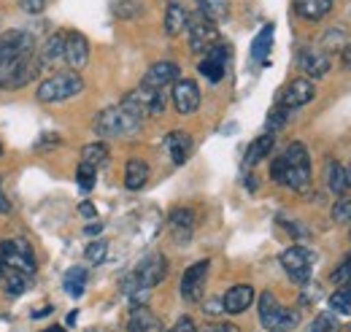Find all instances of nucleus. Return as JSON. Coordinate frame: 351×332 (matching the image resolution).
<instances>
[{"label": "nucleus", "instance_id": "1", "mask_svg": "<svg viewBox=\"0 0 351 332\" xmlns=\"http://www.w3.org/2000/svg\"><path fill=\"white\" fill-rule=\"evenodd\" d=\"M270 178L295 192H306L311 187V154H308L306 143H300V141L289 143L287 152L273 160Z\"/></svg>", "mask_w": 351, "mask_h": 332}, {"label": "nucleus", "instance_id": "2", "mask_svg": "<svg viewBox=\"0 0 351 332\" xmlns=\"http://www.w3.org/2000/svg\"><path fill=\"white\" fill-rule=\"evenodd\" d=\"M38 71H41V60H36L30 51L3 60L0 62V89H22L30 82H36Z\"/></svg>", "mask_w": 351, "mask_h": 332}, {"label": "nucleus", "instance_id": "3", "mask_svg": "<svg viewBox=\"0 0 351 332\" xmlns=\"http://www.w3.org/2000/svg\"><path fill=\"white\" fill-rule=\"evenodd\" d=\"M141 127V119L132 117L125 106H111L106 111H100L95 117V132L103 138H122V135H132Z\"/></svg>", "mask_w": 351, "mask_h": 332}, {"label": "nucleus", "instance_id": "4", "mask_svg": "<svg viewBox=\"0 0 351 332\" xmlns=\"http://www.w3.org/2000/svg\"><path fill=\"white\" fill-rule=\"evenodd\" d=\"M257 305H260V322H263V327L267 332H289L295 330L298 322H300V313L278 305L270 292L260 294V303Z\"/></svg>", "mask_w": 351, "mask_h": 332}, {"label": "nucleus", "instance_id": "5", "mask_svg": "<svg viewBox=\"0 0 351 332\" xmlns=\"http://www.w3.org/2000/svg\"><path fill=\"white\" fill-rule=\"evenodd\" d=\"M122 106L130 111L132 117H138L143 122L146 117H160L165 111V95H162V89H152V86L141 84L138 89L125 95Z\"/></svg>", "mask_w": 351, "mask_h": 332}, {"label": "nucleus", "instance_id": "6", "mask_svg": "<svg viewBox=\"0 0 351 332\" xmlns=\"http://www.w3.org/2000/svg\"><path fill=\"white\" fill-rule=\"evenodd\" d=\"M84 89V82L76 71H65V73H54L38 86V100L41 103H60L68 100L73 95H79Z\"/></svg>", "mask_w": 351, "mask_h": 332}, {"label": "nucleus", "instance_id": "7", "mask_svg": "<svg viewBox=\"0 0 351 332\" xmlns=\"http://www.w3.org/2000/svg\"><path fill=\"white\" fill-rule=\"evenodd\" d=\"M0 259L11 270L27 273V276L36 273V254H33V246L25 238H8V241H3L0 244Z\"/></svg>", "mask_w": 351, "mask_h": 332}, {"label": "nucleus", "instance_id": "8", "mask_svg": "<svg viewBox=\"0 0 351 332\" xmlns=\"http://www.w3.org/2000/svg\"><path fill=\"white\" fill-rule=\"evenodd\" d=\"M313 265H316V257L306 246H292V249H287L281 254V268L287 270V276L295 284H308L311 281Z\"/></svg>", "mask_w": 351, "mask_h": 332}, {"label": "nucleus", "instance_id": "9", "mask_svg": "<svg viewBox=\"0 0 351 332\" xmlns=\"http://www.w3.org/2000/svg\"><path fill=\"white\" fill-rule=\"evenodd\" d=\"M186 30H189V49L195 54H203L208 51L214 43L219 41V30H217V22L208 19L203 11H197L195 16H189L186 22Z\"/></svg>", "mask_w": 351, "mask_h": 332}, {"label": "nucleus", "instance_id": "10", "mask_svg": "<svg viewBox=\"0 0 351 332\" xmlns=\"http://www.w3.org/2000/svg\"><path fill=\"white\" fill-rule=\"evenodd\" d=\"M208 268H211V262H208V259H200V262H195L192 268L184 270V276H181V297H184L186 303H200V300H203Z\"/></svg>", "mask_w": 351, "mask_h": 332}, {"label": "nucleus", "instance_id": "11", "mask_svg": "<svg viewBox=\"0 0 351 332\" xmlns=\"http://www.w3.org/2000/svg\"><path fill=\"white\" fill-rule=\"evenodd\" d=\"M313 97H316V86H313V82H311V79H295V82L281 92L278 106L287 108V111H295V108L308 106Z\"/></svg>", "mask_w": 351, "mask_h": 332}, {"label": "nucleus", "instance_id": "12", "mask_svg": "<svg viewBox=\"0 0 351 332\" xmlns=\"http://www.w3.org/2000/svg\"><path fill=\"white\" fill-rule=\"evenodd\" d=\"M227 57H230V46L227 43L217 41L208 51H206V57H203V62L197 65L200 68V73L208 79V82H221L224 79V65H227Z\"/></svg>", "mask_w": 351, "mask_h": 332}, {"label": "nucleus", "instance_id": "13", "mask_svg": "<svg viewBox=\"0 0 351 332\" xmlns=\"http://www.w3.org/2000/svg\"><path fill=\"white\" fill-rule=\"evenodd\" d=\"M135 276H138V281H141L146 289H152V287H157V284L165 281V276H168V259H165L162 254H149V257L138 265Z\"/></svg>", "mask_w": 351, "mask_h": 332}, {"label": "nucleus", "instance_id": "14", "mask_svg": "<svg viewBox=\"0 0 351 332\" xmlns=\"http://www.w3.org/2000/svg\"><path fill=\"white\" fill-rule=\"evenodd\" d=\"M173 106L178 114H195L200 108V89L192 79L173 82Z\"/></svg>", "mask_w": 351, "mask_h": 332}, {"label": "nucleus", "instance_id": "15", "mask_svg": "<svg viewBox=\"0 0 351 332\" xmlns=\"http://www.w3.org/2000/svg\"><path fill=\"white\" fill-rule=\"evenodd\" d=\"M65 62L73 68V71H82L89 62V41L82 33H65Z\"/></svg>", "mask_w": 351, "mask_h": 332}, {"label": "nucleus", "instance_id": "16", "mask_svg": "<svg viewBox=\"0 0 351 332\" xmlns=\"http://www.w3.org/2000/svg\"><path fill=\"white\" fill-rule=\"evenodd\" d=\"M298 65H300V71H303L306 76H311V79H322V76L330 71V54L322 51V49H316V46H308V49L300 51Z\"/></svg>", "mask_w": 351, "mask_h": 332}, {"label": "nucleus", "instance_id": "17", "mask_svg": "<svg viewBox=\"0 0 351 332\" xmlns=\"http://www.w3.org/2000/svg\"><path fill=\"white\" fill-rule=\"evenodd\" d=\"M173 82H178V65L176 62H154L149 71H146V76H143V86H152V89H165V86H171Z\"/></svg>", "mask_w": 351, "mask_h": 332}, {"label": "nucleus", "instance_id": "18", "mask_svg": "<svg viewBox=\"0 0 351 332\" xmlns=\"http://www.w3.org/2000/svg\"><path fill=\"white\" fill-rule=\"evenodd\" d=\"M30 43L33 38L25 33V30H8L0 36V62L3 60H11V57H19V54H27L30 51Z\"/></svg>", "mask_w": 351, "mask_h": 332}, {"label": "nucleus", "instance_id": "19", "mask_svg": "<svg viewBox=\"0 0 351 332\" xmlns=\"http://www.w3.org/2000/svg\"><path fill=\"white\" fill-rule=\"evenodd\" d=\"M254 303V289L249 284H238V287H230L227 294L221 297V305L227 313H243L249 311V305Z\"/></svg>", "mask_w": 351, "mask_h": 332}, {"label": "nucleus", "instance_id": "20", "mask_svg": "<svg viewBox=\"0 0 351 332\" xmlns=\"http://www.w3.org/2000/svg\"><path fill=\"white\" fill-rule=\"evenodd\" d=\"M192 146H195V143H192V138H189L184 130H176V132H171V135L165 138V149H168L173 165H184V163L189 160Z\"/></svg>", "mask_w": 351, "mask_h": 332}, {"label": "nucleus", "instance_id": "21", "mask_svg": "<svg viewBox=\"0 0 351 332\" xmlns=\"http://www.w3.org/2000/svg\"><path fill=\"white\" fill-rule=\"evenodd\" d=\"M171 230H173L178 244H186L192 238V230H195V213L189 208H176V211H171Z\"/></svg>", "mask_w": 351, "mask_h": 332}, {"label": "nucleus", "instance_id": "22", "mask_svg": "<svg viewBox=\"0 0 351 332\" xmlns=\"http://www.w3.org/2000/svg\"><path fill=\"white\" fill-rule=\"evenodd\" d=\"M128 330L130 332H162V322H160L146 305H141V308H132L130 319H128Z\"/></svg>", "mask_w": 351, "mask_h": 332}, {"label": "nucleus", "instance_id": "23", "mask_svg": "<svg viewBox=\"0 0 351 332\" xmlns=\"http://www.w3.org/2000/svg\"><path fill=\"white\" fill-rule=\"evenodd\" d=\"M335 0H298V14L308 22H319L332 11Z\"/></svg>", "mask_w": 351, "mask_h": 332}, {"label": "nucleus", "instance_id": "24", "mask_svg": "<svg viewBox=\"0 0 351 332\" xmlns=\"http://www.w3.org/2000/svg\"><path fill=\"white\" fill-rule=\"evenodd\" d=\"M273 146H276V138H273V132H265V135H260L257 141H252V146L246 149V167L257 165L260 160H265L270 152H273Z\"/></svg>", "mask_w": 351, "mask_h": 332}, {"label": "nucleus", "instance_id": "25", "mask_svg": "<svg viewBox=\"0 0 351 332\" xmlns=\"http://www.w3.org/2000/svg\"><path fill=\"white\" fill-rule=\"evenodd\" d=\"M146 181H149V165L143 160H130L125 165V187L138 192V189L146 187Z\"/></svg>", "mask_w": 351, "mask_h": 332}, {"label": "nucleus", "instance_id": "26", "mask_svg": "<svg viewBox=\"0 0 351 332\" xmlns=\"http://www.w3.org/2000/svg\"><path fill=\"white\" fill-rule=\"evenodd\" d=\"M327 184H330V189L335 192V195H349L351 189V170L349 167H343L341 163H330V173H327Z\"/></svg>", "mask_w": 351, "mask_h": 332}, {"label": "nucleus", "instance_id": "27", "mask_svg": "<svg viewBox=\"0 0 351 332\" xmlns=\"http://www.w3.org/2000/svg\"><path fill=\"white\" fill-rule=\"evenodd\" d=\"M186 22H189V14L181 3H171L168 11H165V33L168 36H178L186 30Z\"/></svg>", "mask_w": 351, "mask_h": 332}, {"label": "nucleus", "instance_id": "28", "mask_svg": "<svg viewBox=\"0 0 351 332\" xmlns=\"http://www.w3.org/2000/svg\"><path fill=\"white\" fill-rule=\"evenodd\" d=\"M62 54H65V33H54V36H49L44 43L41 65H54L57 60H62Z\"/></svg>", "mask_w": 351, "mask_h": 332}, {"label": "nucleus", "instance_id": "29", "mask_svg": "<svg viewBox=\"0 0 351 332\" xmlns=\"http://www.w3.org/2000/svg\"><path fill=\"white\" fill-rule=\"evenodd\" d=\"M270 46H273V25H265L263 30L257 33L254 43H252V60L254 62H265L267 54H270Z\"/></svg>", "mask_w": 351, "mask_h": 332}, {"label": "nucleus", "instance_id": "30", "mask_svg": "<svg viewBox=\"0 0 351 332\" xmlns=\"http://www.w3.org/2000/svg\"><path fill=\"white\" fill-rule=\"evenodd\" d=\"M84 287H87V270L84 268H71L65 273V292L71 297H82L84 294Z\"/></svg>", "mask_w": 351, "mask_h": 332}, {"label": "nucleus", "instance_id": "31", "mask_svg": "<svg viewBox=\"0 0 351 332\" xmlns=\"http://www.w3.org/2000/svg\"><path fill=\"white\" fill-rule=\"evenodd\" d=\"M197 5L214 22H224L230 16V0H197Z\"/></svg>", "mask_w": 351, "mask_h": 332}, {"label": "nucleus", "instance_id": "32", "mask_svg": "<svg viewBox=\"0 0 351 332\" xmlns=\"http://www.w3.org/2000/svg\"><path fill=\"white\" fill-rule=\"evenodd\" d=\"M82 163H87L92 167H100L108 163V146L106 143H87L82 149Z\"/></svg>", "mask_w": 351, "mask_h": 332}, {"label": "nucleus", "instance_id": "33", "mask_svg": "<svg viewBox=\"0 0 351 332\" xmlns=\"http://www.w3.org/2000/svg\"><path fill=\"white\" fill-rule=\"evenodd\" d=\"M330 308L335 313H343V316H351V287H341L338 292L330 294Z\"/></svg>", "mask_w": 351, "mask_h": 332}, {"label": "nucleus", "instance_id": "34", "mask_svg": "<svg viewBox=\"0 0 351 332\" xmlns=\"http://www.w3.org/2000/svg\"><path fill=\"white\" fill-rule=\"evenodd\" d=\"M311 332H341V324L332 313H319L311 324Z\"/></svg>", "mask_w": 351, "mask_h": 332}, {"label": "nucleus", "instance_id": "35", "mask_svg": "<svg viewBox=\"0 0 351 332\" xmlns=\"http://www.w3.org/2000/svg\"><path fill=\"white\" fill-rule=\"evenodd\" d=\"M95 170H97V167L87 165V163H82L79 170H76V181H79V187H82L84 192H89V189L95 187V176H97Z\"/></svg>", "mask_w": 351, "mask_h": 332}, {"label": "nucleus", "instance_id": "36", "mask_svg": "<svg viewBox=\"0 0 351 332\" xmlns=\"http://www.w3.org/2000/svg\"><path fill=\"white\" fill-rule=\"evenodd\" d=\"M332 219L338 224H351V198H341L335 206H332Z\"/></svg>", "mask_w": 351, "mask_h": 332}, {"label": "nucleus", "instance_id": "37", "mask_svg": "<svg viewBox=\"0 0 351 332\" xmlns=\"http://www.w3.org/2000/svg\"><path fill=\"white\" fill-rule=\"evenodd\" d=\"M106 254H108V244H106V241H95V244H89L87 251H84L87 262H92V265H100V262L106 259Z\"/></svg>", "mask_w": 351, "mask_h": 332}, {"label": "nucleus", "instance_id": "38", "mask_svg": "<svg viewBox=\"0 0 351 332\" xmlns=\"http://www.w3.org/2000/svg\"><path fill=\"white\" fill-rule=\"evenodd\" d=\"M114 11H117L119 16H125V19H132V16H138L143 8H141L138 0H119V3L114 5Z\"/></svg>", "mask_w": 351, "mask_h": 332}, {"label": "nucleus", "instance_id": "39", "mask_svg": "<svg viewBox=\"0 0 351 332\" xmlns=\"http://www.w3.org/2000/svg\"><path fill=\"white\" fill-rule=\"evenodd\" d=\"M27 289V273H11V278H8V284H5V292L8 294H22V292Z\"/></svg>", "mask_w": 351, "mask_h": 332}, {"label": "nucleus", "instance_id": "40", "mask_svg": "<svg viewBox=\"0 0 351 332\" xmlns=\"http://www.w3.org/2000/svg\"><path fill=\"white\" fill-rule=\"evenodd\" d=\"M332 281L343 284V287H351V259H343V265H338L332 270Z\"/></svg>", "mask_w": 351, "mask_h": 332}, {"label": "nucleus", "instance_id": "41", "mask_svg": "<svg viewBox=\"0 0 351 332\" xmlns=\"http://www.w3.org/2000/svg\"><path fill=\"white\" fill-rule=\"evenodd\" d=\"M171 332H197V327H195V322L189 316H181L173 327H171Z\"/></svg>", "mask_w": 351, "mask_h": 332}, {"label": "nucleus", "instance_id": "42", "mask_svg": "<svg viewBox=\"0 0 351 332\" xmlns=\"http://www.w3.org/2000/svg\"><path fill=\"white\" fill-rule=\"evenodd\" d=\"M19 5H22L27 14H41L46 5V0H19Z\"/></svg>", "mask_w": 351, "mask_h": 332}, {"label": "nucleus", "instance_id": "43", "mask_svg": "<svg viewBox=\"0 0 351 332\" xmlns=\"http://www.w3.org/2000/svg\"><path fill=\"white\" fill-rule=\"evenodd\" d=\"M79 213H82L84 219H95V216H97V208L92 206V203H82V206H79Z\"/></svg>", "mask_w": 351, "mask_h": 332}, {"label": "nucleus", "instance_id": "44", "mask_svg": "<svg viewBox=\"0 0 351 332\" xmlns=\"http://www.w3.org/2000/svg\"><path fill=\"white\" fill-rule=\"evenodd\" d=\"M203 308H206V313H219V311H224L221 300H217V297H214V300H208V303H206Z\"/></svg>", "mask_w": 351, "mask_h": 332}, {"label": "nucleus", "instance_id": "45", "mask_svg": "<svg viewBox=\"0 0 351 332\" xmlns=\"http://www.w3.org/2000/svg\"><path fill=\"white\" fill-rule=\"evenodd\" d=\"M341 57H343V65L346 68H351V41L343 46V51H341Z\"/></svg>", "mask_w": 351, "mask_h": 332}, {"label": "nucleus", "instance_id": "46", "mask_svg": "<svg viewBox=\"0 0 351 332\" xmlns=\"http://www.w3.org/2000/svg\"><path fill=\"white\" fill-rule=\"evenodd\" d=\"M11 211V203L5 200V195H3V189H0V213H8Z\"/></svg>", "mask_w": 351, "mask_h": 332}, {"label": "nucleus", "instance_id": "47", "mask_svg": "<svg viewBox=\"0 0 351 332\" xmlns=\"http://www.w3.org/2000/svg\"><path fill=\"white\" fill-rule=\"evenodd\" d=\"M100 230H103V224L97 222V224H89L84 233H87V235H100Z\"/></svg>", "mask_w": 351, "mask_h": 332}, {"label": "nucleus", "instance_id": "48", "mask_svg": "<svg viewBox=\"0 0 351 332\" xmlns=\"http://www.w3.org/2000/svg\"><path fill=\"white\" fill-rule=\"evenodd\" d=\"M76 319H79V313H76V311H71V313H68V324H73Z\"/></svg>", "mask_w": 351, "mask_h": 332}, {"label": "nucleus", "instance_id": "49", "mask_svg": "<svg viewBox=\"0 0 351 332\" xmlns=\"http://www.w3.org/2000/svg\"><path fill=\"white\" fill-rule=\"evenodd\" d=\"M3 273H5V265H3V259H0V281H3Z\"/></svg>", "mask_w": 351, "mask_h": 332}, {"label": "nucleus", "instance_id": "50", "mask_svg": "<svg viewBox=\"0 0 351 332\" xmlns=\"http://www.w3.org/2000/svg\"><path fill=\"white\" fill-rule=\"evenodd\" d=\"M44 332H65L62 327H49V330H44Z\"/></svg>", "mask_w": 351, "mask_h": 332}, {"label": "nucleus", "instance_id": "51", "mask_svg": "<svg viewBox=\"0 0 351 332\" xmlns=\"http://www.w3.org/2000/svg\"><path fill=\"white\" fill-rule=\"evenodd\" d=\"M0 157H3V143H0Z\"/></svg>", "mask_w": 351, "mask_h": 332}, {"label": "nucleus", "instance_id": "52", "mask_svg": "<svg viewBox=\"0 0 351 332\" xmlns=\"http://www.w3.org/2000/svg\"><path fill=\"white\" fill-rule=\"evenodd\" d=\"M349 259H351V254H349Z\"/></svg>", "mask_w": 351, "mask_h": 332}]
</instances>
